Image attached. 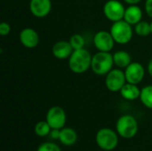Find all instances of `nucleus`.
Masks as SVG:
<instances>
[{"mask_svg":"<svg viewBox=\"0 0 152 151\" xmlns=\"http://www.w3.org/2000/svg\"><path fill=\"white\" fill-rule=\"evenodd\" d=\"M20 42L21 44L28 49L35 48L39 44V36L37 32L32 28H25L20 32Z\"/></svg>","mask_w":152,"mask_h":151,"instance_id":"f8f14e48","label":"nucleus"},{"mask_svg":"<svg viewBox=\"0 0 152 151\" xmlns=\"http://www.w3.org/2000/svg\"><path fill=\"white\" fill-rule=\"evenodd\" d=\"M118 133L110 128H102L95 135V141L98 147L105 151L115 150L118 144Z\"/></svg>","mask_w":152,"mask_h":151,"instance_id":"39448f33","label":"nucleus"},{"mask_svg":"<svg viewBox=\"0 0 152 151\" xmlns=\"http://www.w3.org/2000/svg\"><path fill=\"white\" fill-rule=\"evenodd\" d=\"M147 69H148V72H149L150 76H151V77H152V58L151 59V61H149V63H148Z\"/></svg>","mask_w":152,"mask_h":151,"instance_id":"bb28decb","label":"nucleus"},{"mask_svg":"<svg viewBox=\"0 0 152 151\" xmlns=\"http://www.w3.org/2000/svg\"><path fill=\"white\" fill-rule=\"evenodd\" d=\"M45 120L47 121L52 129L61 130L64 127L67 121L66 112L61 107L53 106L48 109Z\"/></svg>","mask_w":152,"mask_h":151,"instance_id":"6e6552de","label":"nucleus"},{"mask_svg":"<svg viewBox=\"0 0 152 151\" xmlns=\"http://www.w3.org/2000/svg\"><path fill=\"white\" fill-rule=\"evenodd\" d=\"M124 20L132 26L142 20V11L137 4H131L126 8Z\"/></svg>","mask_w":152,"mask_h":151,"instance_id":"4468645a","label":"nucleus"},{"mask_svg":"<svg viewBox=\"0 0 152 151\" xmlns=\"http://www.w3.org/2000/svg\"><path fill=\"white\" fill-rule=\"evenodd\" d=\"M59 141L64 146H72L77 141V133L70 127H63L60 131Z\"/></svg>","mask_w":152,"mask_h":151,"instance_id":"2eb2a0df","label":"nucleus"},{"mask_svg":"<svg viewBox=\"0 0 152 151\" xmlns=\"http://www.w3.org/2000/svg\"><path fill=\"white\" fill-rule=\"evenodd\" d=\"M144 7L147 15L152 19V0H146Z\"/></svg>","mask_w":152,"mask_h":151,"instance_id":"b1692460","label":"nucleus"},{"mask_svg":"<svg viewBox=\"0 0 152 151\" xmlns=\"http://www.w3.org/2000/svg\"><path fill=\"white\" fill-rule=\"evenodd\" d=\"M52 131L51 126L47 123V121H39L38 123L36 124L34 127V132L35 133L39 136V137H45L50 134Z\"/></svg>","mask_w":152,"mask_h":151,"instance_id":"6ab92c4d","label":"nucleus"},{"mask_svg":"<svg viewBox=\"0 0 152 151\" xmlns=\"http://www.w3.org/2000/svg\"><path fill=\"white\" fill-rule=\"evenodd\" d=\"M92 58L89 51L85 48L74 50L69 58V68L75 74H83L91 68Z\"/></svg>","mask_w":152,"mask_h":151,"instance_id":"f257e3e1","label":"nucleus"},{"mask_svg":"<svg viewBox=\"0 0 152 151\" xmlns=\"http://www.w3.org/2000/svg\"><path fill=\"white\" fill-rule=\"evenodd\" d=\"M120 95L126 101H134L136 99H140L141 90L137 86V85L126 83L122 89L120 90Z\"/></svg>","mask_w":152,"mask_h":151,"instance_id":"dca6fc26","label":"nucleus"},{"mask_svg":"<svg viewBox=\"0 0 152 151\" xmlns=\"http://www.w3.org/2000/svg\"><path fill=\"white\" fill-rule=\"evenodd\" d=\"M60 131L61 130H58V129H52L51 133H50V136L52 139H54V140H59V137H60Z\"/></svg>","mask_w":152,"mask_h":151,"instance_id":"393cba45","label":"nucleus"},{"mask_svg":"<svg viewBox=\"0 0 152 151\" xmlns=\"http://www.w3.org/2000/svg\"><path fill=\"white\" fill-rule=\"evenodd\" d=\"M73 48L69 43V41H58L56 42L53 48L52 52L53 56L58 60H66L70 57L73 53Z\"/></svg>","mask_w":152,"mask_h":151,"instance_id":"ddd939ff","label":"nucleus"},{"mask_svg":"<svg viewBox=\"0 0 152 151\" xmlns=\"http://www.w3.org/2000/svg\"><path fill=\"white\" fill-rule=\"evenodd\" d=\"M126 8L123 4L118 0H109L104 4L103 14L110 21L116 22L124 20Z\"/></svg>","mask_w":152,"mask_h":151,"instance_id":"0eeeda50","label":"nucleus"},{"mask_svg":"<svg viewBox=\"0 0 152 151\" xmlns=\"http://www.w3.org/2000/svg\"><path fill=\"white\" fill-rule=\"evenodd\" d=\"M10 32H11V26L7 22L3 21L0 24V35L4 36L9 35Z\"/></svg>","mask_w":152,"mask_h":151,"instance_id":"5701e85b","label":"nucleus"},{"mask_svg":"<svg viewBox=\"0 0 152 151\" xmlns=\"http://www.w3.org/2000/svg\"><path fill=\"white\" fill-rule=\"evenodd\" d=\"M138 122L132 115L121 116L116 123V131L124 139H132L138 133Z\"/></svg>","mask_w":152,"mask_h":151,"instance_id":"7ed1b4c3","label":"nucleus"},{"mask_svg":"<svg viewBox=\"0 0 152 151\" xmlns=\"http://www.w3.org/2000/svg\"><path fill=\"white\" fill-rule=\"evenodd\" d=\"M126 82L134 85L140 84L145 76V69L140 62H131L125 70Z\"/></svg>","mask_w":152,"mask_h":151,"instance_id":"9d476101","label":"nucleus"},{"mask_svg":"<svg viewBox=\"0 0 152 151\" xmlns=\"http://www.w3.org/2000/svg\"><path fill=\"white\" fill-rule=\"evenodd\" d=\"M134 26V31L136 35H138L139 36H148L150 34H151V23H149L148 21L141 20Z\"/></svg>","mask_w":152,"mask_h":151,"instance_id":"aec40b11","label":"nucleus"},{"mask_svg":"<svg viewBox=\"0 0 152 151\" xmlns=\"http://www.w3.org/2000/svg\"><path fill=\"white\" fill-rule=\"evenodd\" d=\"M126 78L125 71L121 69H112L107 75L105 78V85L107 89L110 92L117 93L120 92L122 87L126 84Z\"/></svg>","mask_w":152,"mask_h":151,"instance_id":"423d86ee","label":"nucleus"},{"mask_svg":"<svg viewBox=\"0 0 152 151\" xmlns=\"http://www.w3.org/2000/svg\"><path fill=\"white\" fill-rule=\"evenodd\" d=\"M151 34H152V21L151 22Z\"/></svg>","mask_w":152,"mask_h":151,"instance_id":"cd10ccee","label":"nucleus"},{"mask_svg":"<svg viewBox=\"0 0 152 151\" xmlns=\"http://www.w3.org/2000/svg\"><path fill=\"white\" fill-rule=\"evenodd\" d=\"M37 151H61V148L53 143V142H46L42 143L38 148Z\"/></svg>","mask_w":152,"mask_h":151,"instance_id":"4be33fe9","label":"nucleus"},{"mask_svg":"<svg viewBox=\"0 0 152 151\" xmlns=\"http://www.w3.org/2000/svg\"><path fill=\"white\" fill-rule=\"evenodd\" d=\"M29 10L33 16L37 18L46 17L52 10L51 0H30Z\"/></svg>","mask_w":152,"mask_h":151,"instance_id":"9b49d317","label":"nucleus"},{"mask_svg":"<svg viewBox=\"0 0 152 151\" xmlns=\"http://www.w3.org/2000/svg\"><path fill=\"white\" fill-rule=\"evenodd\" d=\"M94 44L95 48L100 52H109L112 51L115 44V40L111 36L110 32L105 30H100L94 36Z\"/></svg>","mask_w":152,"mask_h":151,"instance_id":"1a4fd4ad","label":"nucleus"},{"mask_svg":"<svg viewBox=\"0 0 152 151\" xmlns=\"http://www.w3.org/2000/svg\"><path fill=\"white\" fill-rule=\"evenodd\" d=\"M69 43H70L73 50L82 49V48H84V46L86 44L85 38L80 34H74L73 36H70V38H69Z\"/></svg>","mask_w":152,"mask_h":151,"instance_id":"412c9836","label":"nucleus"},{"mask_svg":"<svg viewBox=\"0 0 152 151\" xmlns=\"http://www.w3.org/2000/svg\"><path fill=\"white\" fill-rule=\"evenodd\" d=\"M125 3H126V4H128L129 5H131V4H139L141 1H142V0H123Z\"/></svg>","mask_w":152,"mask_h":151,"instance_id":"a878e982","label":"nucleus"},{"mask_svg":"<svg viewBox=\"0 0 152 151\" xmlns=\"http://www.w3.org/2000/svg\"><path fill=\"white\" fill-rule=\"evenodd\" d=\"M114 64L118 69H126L131 62V55L126 51H118L113 54Z\"/></svg>","mask_w":152,"mask_h":151,"instance_id":"f3484780","label":"nucleus"},{"mask_svg":"<svg viewBox=\"0 0 152 151\" xmlns=\"http://www.w3.org/2000/svg\"><path fill=\"white\" fill-rule=\"evenodd\" d=\"M140 101L146 108L152 109V85H146L141 89Z\"/></svg>","mask_w":152,"mask_h":151,"instance_id":"a211bd4d","label":"nucleus"},{"mask_svg":"<svg viewBox=\"0 0 152 151\" xmlns=\"http://www.w3.org/2000/svg\"><path fill=\"white\" fill-rule=\"evenodd\" d=\"M110 32L113 36L115 42L119 44H128L131 41L134 35L132 25L126 22L125 20L113 22V24L110 27Z\"/></svg>","mask_w":152,"mask_h":151,"instance_id":"20e7f679","label":"nucleus"},{"mask_svg":"<svg viewBox=\"0 0 152 151\" xmlns=\"http://www.w3.org/2000/svg\"><path fill=\"white\" fill-rule=\"evenodd\" d=\"M114 65L113 54L109 52H98L92 58L91 69L98 76H106Z\"/></svg>","mask_w":152,"mask_h":151,"instance_id":"f03ea898","label":"nucleus"}]
</instances>
